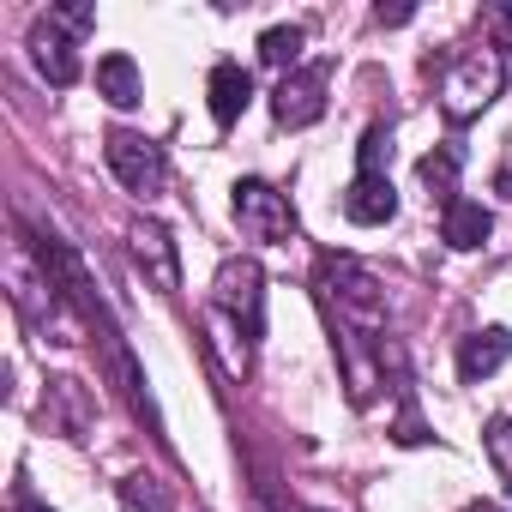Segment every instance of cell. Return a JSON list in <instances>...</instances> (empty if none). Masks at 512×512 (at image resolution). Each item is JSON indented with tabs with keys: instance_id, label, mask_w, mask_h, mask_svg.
Returning a JSON list of instances; mask_svg holds the SVG:
<instances>
[{
	"instance_id": "14",
	"label": "cell",
	"mask_w": 512,
	"mask_h": 512,
	"mask_svg": "<svg viewBox=\"0 0 512 512\" xmlns=\"http://www.w3.org/2000/svg\"><path fill=\"white\" fill-rule=\"evenodd\" d=\"M416 175H422V187H434L440 199H458V151H452V145L428 151V157L416 163Z\"/></svg>"
},
{
	"instance_id": "10",
	"label": "cell",
	"mask_w": 512,
	"mask_h": 512,
	"mask_svg": "<svg viewBox=\"0 0 512 512\" xmlns=\"http://www.w3.org/2000/svg\"><path fill=\"white\" fill-rule=\"evenodd\" d=\"M506 356H512V332H506V326H482V332H470V338L458 344V374L476 386V380L500 374Z\"/></svg>"
},
{
	"instance_id": "5",
	"label": "cell",
	"mask_w": 512,
	"mask_h": 512,
	"mask_svg": "<svg viewBox=\"0 0 512 512\" xmlns=\"http://www.w3.org/2000/svg\"><path fill=\"white\" fill-rule=\"evenodd\" d=\"M229 211H235V223H241V235H247V241L278 247V241H290V235H296V211H290V199H284L278 187H266V181H235Z\"/></svg>"
},
{
	"instance_id": "18",
	"label": "cell",
	"mask_w": 512,
	"mask_h": 512,
	"mask_svg": "<svg viewBox=\"0 0 512 512\" xmlns=\"http://www.w3.org/2000/svg\"><path fill=\"white\" fill-rule=\"evenodd\" d=\"M488 452H494V464L512 476V422H506V416H494V422H488Z\"/></svg>"
},
{
	"instance_id": "9",
	"label": "cell",
	"mask_w": 512,
	"mask_h": 512,
	"mask_svg": "<svg viewBox=\"0 0 512 512\" xmlns=\"http://www.w3.org/2000/svg\"><path fill=\"white\" fill-rule=\"evenodd\" d=\"M344 217L350 223H392L398 217V193H392V175H356L344 187Z\"/></svg>"
},
{
	"instance_id": "20",
	"label": "cell",
	"mask_w": 512,
	"mask_h": 512,
	"mask_svg": "<svg viewBox=\"0 0 512 512\" xmlns=\"http://www.w3.org/2000/svg\"><path fill=\"white\" fill-rule=\"evenodd\" d=\"M494 25H506V31H512V13H494Z\"/></svg>"
},
{
	"instance_id": "12",
	"label": "cell",
	"mask_w": 512,
	"mask_h": 512,
	"mask_svg": "<svg viewBox=\"0 0 512 512\" xmlns=\"http://www.w3.org/2000/svg\"><path fill=\"white\" fill-rule=\"evenodd\" d=\"M488 229H494V217H488L476 199H446V211H440V235H446L458 253L482 247V241H488Z\"/></svg>"
},
{
	"instance_id": "6",
	"label": "cell",
	"mask_w": 512,
	"mask_h": 512,
	"mask_svg": "<svg viewBox=\"0 0 512 512\" xmlns=\"http://www.w3.org/2000/svg\"><path fill=\"white\" fill-rule=\"evenodd\" d=\"M103 157H109V169H115V181L127 187V193H157L163 187V151L145 139V133H127V127H115L109 139H103Z\"/></svg>"
},
{
	"instance_id": "7",
	"label": "cell",
	"mask_w": 512,
	"mask_h": 512,
	"mask_svg": "<svg viewBox=\"0 0 512 512\" xmlns=\"http://www.w3.org/2000/svg\"><path fill=\"white\" fill-rule=\"evenodd\" d=\"M272 115H278L284 127H314V121L326 115V67H296V73H284L278 91H272Z\"/></svg>"
},
{
	"instance_id": "13",
	"label": "cell",
	"mask_w": 512,
	"mask_h": 512,
	"mask_svg": "<svg viewBox=\"0 0 512 512\" xmlns=\"http://www.w3.org/2000/svg\"><path fill=\"white\" fill-rule=\"evenodd\" d=\"M97 91H103L115 109H133V103L145 97V79H139L133 55H103V61H97Z\"/></svg>"
},
{
	"instance_id": "8",
	"label": "cell",
	"mask_w": 512,
	"mask_h": 512,
	"mask_svg": "<svg viewBox=\"0 0 512 512\" xmlns=\"http://www.w3.org/2000/svg\"><path fill=\"white\" fill-rule=\"evenodd\" d=\"M205 97H211V121L229 127V121L253 103V73H247L241 61H217L211 79H205Z\"/></svg>"
},
{
	"instance_id": "15",
	"label": "cell",
	"mask_w": 512,
	"mask_h": 512,
	"mask_svg": "<svg viewBox=\"0 0 512 512\" xmlns=\"http://www.w3.org/2000/svg\"><path fill=\"white\" fill-rule=\"evenodd\" d=\"M296 55H302V25H272L260 37V61L266 67H290L296 73Z\"/></svg>"
},
{
	"instance_id": "1",
	"label": "cell",
	"mask_w": 512,
	"mask_h": 512,
	"mask_svg": "<svg viewBox=\"0 0 512 512\" xmlns=\"http://www.w3.org/2000/svg\"><path fill=\"white\" fill-rule=\"evenodd\" d=\"M320 296H326L332 314H344V320L362 326V332H380V326H386V296H380L374 272H362L356 260L326 253V260H320Z\"/></svg>"
},
{
	"instance_id": "19",
	"label": "cell",
	"mask_w": 512,
	"mask_h": 512,
	"mask_svg": "<svg viewBox=\"0 0 512 512\" xmlns=\"http://www.w3.org/2000/svg\"><path fill=\"white\" fill-rule=\"evenodd\" d=\"M19 512H49V506L43 500H19Z\"/></svg>"
},
{
	"instance_id": "2",
	"label": "cell",
	"mask_w": 512,
	"mask_h": 512,
	"mask_svg": "<svg viewBox=\"0 0 512 512\" xmlns=\"http://www.w3.org/2000/svg\"><path fill=\"white\" fill-rule=\"evenodd\" d=\"M91 31V13L85 7H49L37 25H31V55H37V67H43V79L49 85H73L79 79V37Z\"/></svg>"
},
{
	"instance_id": "11",
	"label": "cell",
	"mask_w": 512,
	"mask_h": 512,
	"mask_svg": "<svg viewBox=\"0 0 512 512\" xmlns=\"http://www.w3.org/2000/svg\"><path fill=\"white\" fill-rule=\"evenodd\" d=\"M127 241H133V253H139V266H151V284H157V290H175V284H181L175 241L163 235V223H133Z\"/></svg>"
},
{
	"instance_id": "4",
	"label": "cell",
	"mask_w": 512,
	"mask_h": 512,
	"mask_svg": "<svg viewBox=\"0 0 512 512\" xmlns=\"http://www.w3.org/2000/svg\"><path fill=\"white\" fill-rule=\"evenodd\" d=\"M211 296H217V308L235 320L241 338H260V332H266V272L253 266V260H223Z\"/></svg>"
},
{
	"instance_id": "17",
	"label": "cell",
	"mask_w": 512,
	"mask_h": 512,
	"mask_svg": "<svg viewBox=\"0 0 512 512\" xmlns=\"http://www.w3.org/2000/svg\"><path fill=\"white\" fill-rule=\"evenodd\" d=\"M121 500H127V506H151V512H169V494L157 488V476H127V482H121Z\"/></svg>"
},
{
	"instance_id": "16",
	"label": "cell",
	"mask_w": 512,
	"mask_h": 512,
	"mask_svg": "<svg viewBox=\"0 0 512 512\" xmlns=\"http://www.w3.org/2000/svg\"><path fill=\"white\" fill-rule=\"evenodd\" d=\"M392 169V127H368L356 145V175H386Z\"/></svg>"
},
{
	"instance_id": "3",
	"label": "cell",
	"mask_w": 512,
	"mask_h": 512,
	"mask_svg": "<svg viewBox=\"0 0 512 512\" xmlns=\"http://www.w3.org/2000/svg\"><path fill=\"white\" fill-rule=\"evenodd\" d=\"M494 97H500V55H494V49H470V55H458V61L446 67V79H440V109H446L452 121L482 115Z\"/></svg>"
}]
</instances>
